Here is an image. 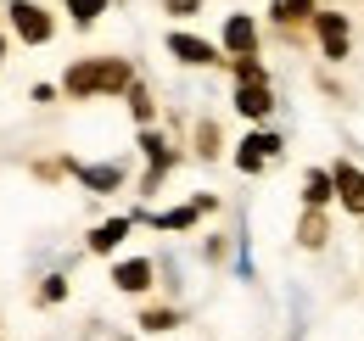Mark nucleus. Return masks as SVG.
Returning a JSON list of instances; mask_svg holds the SVG:
<instances>
[{
  "label": "nucleus",
  "mask_w": 364,
  "mask_h": 341,
  "mask_svg": "<svg viewBox=\"0 0 364 341\" xmlns=\"http://www.w3.org/2000/svg\"><path fill=\"white\" fill-rule=\"evenodd\" d=\"M124 85H129V62H118V56L79 62V67H68V79H62V90L79 95V101H90V95H112V90H124Z\"/></svg>",
  "instance_id": "1"
},
{
  "label": "nucleus",
  "mask_w": 364,
  "mask_h": 341,
  "mask_svg": "<svg viewBox=\"0 0 364 341\" xmlns=\"http://www.w3.org/2000/svg\"><path fill=\"white\" fill-rule=\"evenodd\" d=\"M11 28H17V40H28V45H46L50 34H56L50 11L34 6V0H11Z\"/></svg>",
  "instance_id": "2"
},
{
  "label": "nucleus",
  "mask_w": 364,
  "mask_h": 341,
  "mask_svg": "<svg viewBox=\"0 0 364 341\" xmlns=\"http://www.w3.org/2000/svg\"><path fill=\"white\" fill-rule=\"evenodd\" d=\"M269 107H274V95L264 79H235V112L247 118V124H258V118H269Z\"/></svg>",
  "instance_id": "3"
},
{
  "label": "nucleus",
  "mask_w": 364,
  "mask_h": 341,
  "mask_svg": "<svg viewBox=\"0 0 364 341\" xmlns=\"http://www.w3.org/2000/svg\"><path fill=\"white\" fill-rule=\"evenodd\" d=\"M269 157H280V134H269V129H264V134H247V140H241L235 168H241V173H258Z\"/></svg>",
  "instance_id": "4"
},
{
  "label": "nucleus",
  "mask_w": 364,
  "mask_h": 341,
  "mask_svg": "<svg viewBox=\"0 0 364 341\" xmlns=\"http://www.w3.org/2000/svg\"><path fill=\"white\" fill-rule=\"evenodd\" d=\"M168 50L180 56L185 67H213V62H219V50L208 40H196V34H168Z\"/></svg>",
  "instance_id": "5"
},
{
  "label": "nucleus",
  "mask_w": 364,
  "mask_h": 341,
  "mask_svg": "<svg viewBox=\"0 0 364 341\" xmlns=\"http://www.w3.org/2000/svg\"><path fill=\"white\" fill-rule=\"evenodd\" d=\"M314 28H319V45H325V56H348V17H342V11H319Z\"/></svg>",
  "instance_id": "6"
},
{
  "label": "nucleus",
  "mask_w": 364,
  "mask_h": 341,
  "mask_svg": "<svg viewBox=\"0 0 364 341\" xmlns=\"http://www.w3.org/2000/svg\"><path fill=\"white\" fill-rule=\"evenodd\" d=\"M336 196H342V207L348 213H364V173L353 168V163H336Z\"/></svg>",
  "instance_id": "7"
},
{
  "label": "nucleus",
  "mask_w": 364,
  "mask_h": 341,
  "mask_svg": "<svg viewBox=\"0 0 364 341\" xmlns=\"http://www.w3.org/2000/svg\"><path fill=\"white\" fill-rule=\"evenodd\" d=\"M225 50H230V56H252V50H258L252 17H230V23H225Z\"/></svg>",
  "instance_id": "8"
},
{
  "label": "nucleus",
  "mask_w": 364,
  "mask_h": 341,
  "mask_svg": "<svg viewBox=\"0 0 364 341\" xmlns=\"http://www.w3.org/2000/svg\"><path fill=\"white\" fill-rule=\"evenodd\" d=\"M202 213H213V196H196V202H185V207H174V213H157L151 224H157V229H191Z\"/></svg>",
  "instance_id": "9"
},
{
  "label": "nucleus",
  "mask_w": 364,
  "mask_h": 341,
  "mask_svg": "<svg viewBox=\"0 0 364 341\" xmlns=\"http://www.w3.org/2000/svg\"><path fill=\"white\" fill-rule=\"evenodd\" d=\"M112 280H118V291H146V286H151V263H146V257H129V263L112 269Z\"/></svg>",
  "instance_id": "10"
},
{
  "label": "nucleus",
  "mask_w": 364,
  "mask_h": 341,
  "mask_svg": "<svg viewBox=\"0 0 364 341\" xmlns=\"http://www.w3.org/2000/svg\"><path fill=\"white\" fill-rule=\"evenodd\" d=\"M124 235H129V218H112V224H95V229H90V252H95V257H107L112 247H118V241H124Z\"/></svg>",
  "instance_id": "11"
},
{
  "label": "nucleus",
  "mask_w": 364,
  "mask_h": 341,
  "mask_svg": "<svg viewBox=\"0 0 364 341\" xmlns=\"http://www.w3.org/2000/svg\"><path fill=\"white\" fill-rule=\"evenodd\" d=\"M325 235H331L325 213H319V207H309V213H303V224H297V241H303L309 252H319V247H325Z\"/></svg>",
  "instance_id": "12"
},
{
  "label": "nucleus",
  "mask_w": 364,
  "mask_h": 341,
  "mask_svg": "<svg viewBox=\"0 0 364 341\" xmlns=\"http://www.w3.org/2000/svg\"><path fill=\"white\" fill-rule=\"evenodd\" d=\"M331 196H336V173H309V179H303V202H309V207H325Z\"/></svg>",
  "instance_id": "13"
},
{
  "label": "nucleus",
  "mask_w": 364,
  "mask_h": 341,
  "mask_svg": "<svg viewBox=\"0 0 364 341\" xmlns=\"http://www.w3.org/2000/svg\"><path fill=\"white\" fill-rule=\"evenodd\" d=\"M309 17H319L314 0H274V23H280V28H291V23H309Z\"/></svg>",
  "instance_id": "14"
},
{
  "label": "nucleus",
  "mask_w": 364,
  "mask_h": 341,
  "mask_svg": "<svg viewBox=\"0 0 364 341\" xmlns=\"http://www.w3.org/2000/svg\"><path fill=\"white\" fill-rule=\"evenodd\" d=\"M73 173H79L90 190H112V185L124 179V173H118V163H95V168H73Z\"/></svg>",
  "instance_id": "15"
},
{
  "label": "nucleus",
  "mask_w": 364,
  "mask_h": 341,
  "mask_svg": "<svg viewBox=\"0 0 364 341\" xmlns=\"http://www.w3.org/2000/svg\"><path fill=\"white\" fill-rule=\"evenodd\" d=\"M140 330H151V336H157V330H174V313H168V308H146V313H140Z\"/></svg>",
  "instance_id": "16"
},
{
  "label": "nucleus",
  "mask_w": 364,
  "mask_h": 341,
  "mask_svg": "<svg viewBox=\"0 0 364 341\" xmlns=\"http://www.w3.org/2000/svg\"><path fill=\"white\" fill-rule=\"evenodd\" d=\"M68 11H73L79 23H95V17L107 11V0H68Z\"/></svg>",
  "instance_id": "17"
},
{
  "label": "nucleus",
  "mask_w": 364,
  "mask_h": 341,
  "mask_svg": "<svg viewBox=\"0 0 364 341\" xmlns=\"http://www.w3.org/2000/svg\"><path fill=\"white\" fill-rule=\"evenodd\" d=\"M230 73H235V79H264V62H252V56H235V62H230Z\"/></svg>",
  "instance_id": "18"
},
{
  "label": "nucleus",
  "mask_w": 364,
  "mask_h": 341,
  "mask_svg": "<svg viewBox=\"0 0 364 341\" xmlns=\"http://www.w3.org/2000/svg\"><path fill=\"white\" fill-rule=\"evenodd\" d=\"M68 297V280H62V274H50L46 286H40V302H62Z\"/></svg>",
  "instance_id": "19"
},
{
  "label": "nucleus",
  "mask_w": 364,
  "mask_h": 341,
  "mask_svg": "<svg viewBox=\"0 0 364 341\" xmlns=\"http://www.w3.org/2000/svg\"><path fill=\"white\" fill-rule=\"evenodd\" d=\"M196 146H202V157H213V151H219V134H213V124L196 129Z\"/></svg>",
  "instance_id": "20"
},
{
  "label": "nucleus",
  "mask_w": 364,
  "mask_h": 341,
  "mask_svg": "<svg viewBox=\"0 0 364 341\" xmlns=\"http://www.w3.org/2000/svg\"><path fill=\"white\" fill-rule=\"evenodd\" d=\"M129 107H135V118H140V124L151 118V101H146V90H129Z\"/></svg>",
  "instance_id": "21"
},
{
  "label": "nucleus",
  "mask_w": 364,
  "mask_h": 341,
  "mask_svg": "<svg viewBox=\"0 0 364 341\" xmlns=\"http://www.w3.org/2000/svg\"><path fill=\"white\" fill-rule=\"evenodd\" d=\"M140 151H146V157H163V134L146 129V134H140Z\"/></svg>",
  "instance_id": "22"
},
{
  "label": "nucleus",
  "mask_w": 364,
  "mask_h": 341,
  "mask_svg": "<svg viewBox=\"0 0 364 341\" xmlns=\"http://www.w3.org/2000/svg\"><path fill=\"white\" fill-rule=\"evenodd\" d=\"M163 6H168V11H174V17H185V11H196V6H202V0H163Z\"/></svg>",
  "instance_id": "23"
},
{
  "label": "nucleus",
  "mask_w": 364,
  "mask_h": 341,
  "mask_svg": "<svg viewBox=\"0 0 364 341\" xmlns=\"http://www.w3.org/2000/svg\"><path fill=\"white\" fill-rule=\"evenodd\" d=\"M0 56H6V45H0Z\"/></svg>",
  "instance_id": "24"
}]
</instances>
